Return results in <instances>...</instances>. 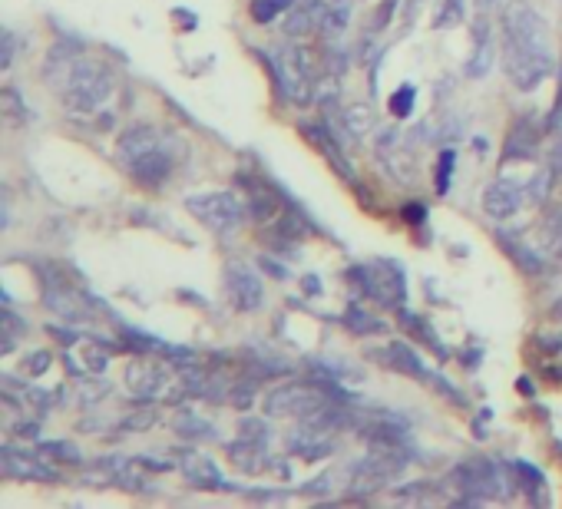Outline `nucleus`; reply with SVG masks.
<instances>
[{
    "instance_id": "obj_1",
    "label": "nucleus",
    "mask_w": 562,
    "mask_h": 509,
    "mask_svg": "<svg viewBox=\"0 0 562 509\" xmlns=\"http://www.w3.org/2000/svg\"><path fill=\"white\" fill-rule=\"evenodd\" d=\"M500 57L503 73L520 93L539 90L556 73L549 24L536 7L513 4L503 10L500 20Z\"/></svg>"
},
{
    "instance_id": "obj_2",
    "label": "nucleus",
    "mask_w": 562,
    "mask_h": 509,
    "mask_svg": "<svg viewBox=\"0 0 562 509\" xmlns=\"http://www.w3.org/2000/svg\"><path fill=\"white\" fill-rule=\"evenodd\" d=\"M116 162L133 176L136 186L153 189V192L166 186L172 179V172H176L172 143L149 123H136L123 129L120 143H116Z\"/></svg>"
},
{
    "instance_id": "obj_3",
    "label": "nucleus",
    "mask_w": 562,
    "mask_h": 509,
    "mask_svg": "<svg viewBox=\"0 0 562 509\" xmlns=\"http://www.w3.org/2000/svg\"><path fill=\"white\" fill-rule=\"evenodd\" d=\"M331 404H351V394L338 387L334 377H311V381H288L265 394L262 407L275 420H301Z\"/></svg>"
},
{
    "instance_id": "obj_4",
    "label": "nucleus",
    "mask_w": 562,
    "mask_h": 509,
    "mask_svg": "<svg viewBox=\"0 0 562 509\" xmlns=\"http://www.w3.org/2000/svg\"><path fill=\"white\" fill-rule=\"evenodd\" d=\"M113 77L110 70L103 67V63L96 60H86V57H77V63H73L70 77L63 80L60 86V96H63V106H67L70 116H93L100 113L106 100L113 96Z\"/></svg>"
},
{
    "instance_id": "obj_5",
    "label": "nucleus",
    "mask_w": 562,
    "mask_h": 509,
    "mask_svg": "<svg viewBox=\"0 0 562 509\" xmlns=\"http://www.w3.org/2000/svg\"><path fill=\"white\" fill-rule=\"evenodd\" d=\"M268 67H272L275 86L285 93L288 103L311 106L318 96L315 80V63H311V50L305 47H281L268 53Z\"/></svg>"
},
{
    "instance_id": "obj_6",
    "label": "nucleus",
    "mask_w": 562,
    "mask_h": 509,
    "mask_svg": "<svg viewBox=\"0 0 562 509\" xmlns=\"http://www.w3.org/2000/svg\"><path fill=\"white\" fill-rule=\"evenodd\" d=\"M348 281L364 298H371L384 308H404L407 301V275L391 258H377L371 265L348 268Z\"/></svg>"
},
{
    "instance_id": "obj_7",
    "label": "nucleus",
    "mask_w": 562,
    "mask_h": 509,
    "mask_svg": "<svg viewBox=\"0 0 562 509\" xmlns=\"http://www.w3.org/2000/svg\"><path fill=\"white\" fill-rule=\"evenodd\" d=\"M186 205V212L196 219L202 229H209L212 235H229L235 232L239 225L248 219V209L242 196H235V192H196V196H186L182 199Z\"/></svg>"
},
{
    "instance_id": "obj_8",
    "label": "nucleus",
    "mask_w": 562,
    "mask_h": 509,
    "mask_svg": "<svg viewBox=\"0 0 562 509\" xmlns=\"http://www.w3.org/2000/svg\"><path fill=\"white\" fill-rule=\"evenodd\" d=\"M546 129L539 123L536 110H523L520 116L510 123V133L503 139V162H529L539 156V146H543Z\"/></svg>"
},
{
    "instance_id": "obj_9",
    "label": "nucleus",
    "mask_w": 562,
    "mask_h": 509,
    "mask_svg": "<svg viewBox=\"0 0 562 509\" xmlns=\"http://www.w3.org/2000/svg\"><path fill=\"white\" fill-rule=\"evenodd\" d=\"M225 298L235 311L252 314L265 305V285L245 262H229L225 265Z\"/></svg>"
},
{
    "instance_id": "obj_10",
    "label": "nucleus",
    "mask_w": 562,
    "mask_h": 509,
    "mask_svg": "<svg viewBox=\"0 0 562 509\" xmlns=\"http://www.w3.org/2000/svg\"><path fill=\"white\" fill-rule=\"evenodd\" d=\"M523 202H526V186H520V182L510 176H496L490 186L483 189V212L496 222L513 219V215L523 209Z\"/></svg>"
},
{
    "instance_id": "obj_11",
    "label": "nucleus",
    "mask_w": 562,
    "mask_h": 509,
    "mask_svg": "<svg viewBox=\"0 0 562 509\" xmlns=\"http://www.w3.org/2000/svg\"><path fill=\"white\" fill-rule=\"evenodd\" d=\"M239 192H242V202H245V209L248 215H252L255 222H268L272 225L281 212H285V202H281L278 192L268 186L265 179H258V176H242L239 179Z\"/></svg>"
},
{
    "instance_id": "obj_12",
    "label": "nucleus",
    "mask_w": 562,
    "mask_h": 509,
    "mask_svg": "<svg viewBox=\"0 0 562 509\" xmlns=\"http://www.w3.org/2000/svg\"><path fill=\"white\" fill-rule=\"evenodd\" d=\"M496 57H500V37L493 34V24L486 17H480L473 24V40H470V57H467V77L483 80L493 70Z\"/></svg>"
},
{
    "instance_id": "obj_13",
    "label": "nucleus",
    "mask_w": 562,
    "mask_h": 509,
    "mask_svg": "<svg viewBox=\"0 0 562 509\" xmlns=\"http://www.w3.org/2000/svg\"><path fill=\"white\" fill-rule=\"evenodd\" d=\"M0 467H4V476H10V480H57V470L43 463V457L17 453L10 443L0 450Z\"/></svg>"
},
{
    "instance_id": "obj_14",
    "label": "nucleus",
    "mask_w": 562,
    "mask_h": 509,
    "mask_svg": "<svg viewBox=\"0 0 562 509\" xmlns=\"http://www.w3.org/2000/svg\"><path fill=\"white\" fill-rule=\"evenodd\" d=\"M374 361L384 364V367H391V371H397V374L414 377V381H420V384H424V377L430 371V367L424 364V357H420L404 341H394V344H387V348H377L374 351Z\"/></svg>"
},
{
    "instance_id": "obj_15",
    "label": "nucleus",
    "mask_w": 562,
    "mask_h": 509,
    "mask_svg": "<svg viewBox=\"0 0 562 509\" xmlns=\"http://www.w3.org/2000/svg\"><path fill=\"white\" fill-rule=\"evenodd\" d=\"M328 4L321 0H295V7L285 14V34L288 37H305L315 34V30H324L328 24Z\"/></svg>"
},
{
    "instance_id": "obj_16",
    "label": "nucleus",
    "mask_w": 562,
    "mask_h": 509,
    "mask_svg": "<svg viewBox=\"0 0 562 509\" xmlns=\"http://www.w3.org/2000/svg\"><path fill=\"white\" fill-rule=\"evenodd\" d=\"M182 476L196 486V490H225V476L215 467L212 457H202V453H186L179 463Z\"/></svg>"
},
{
    "instance_id": "obj_17",
    "label": "nucleus",
    "mask_w": 562,
    "mask_h": 509,
    "mask_svg": "<svg viewBox=\"0 0 562 509\" xmlns=\"http://www.w3.org/2000/svg\"><path fill=\"white\" fill-rule=\"evenodd\" d=\"M229 457H232V463H235V467H239L242 473H252V476L265 473L268 463H272V460H268L265 443L245 440V437H239V443H232V447H229Z\"/></svg>"
},
{
    "instance_id": "obj_18",
    "label": "nucleus",
    "mask_w": 562,
    "mask_h": 509,
    "mask_svg": "<svg viewBox=\"0 0 562 509\" xmlns=\"http://www.w3.org/2000/svg\"><path fill=\"white\" fill-rule=\"evenodd\" d=\"M500 245L506 248V252H510V258L523 268L526 275H543L546 258L539 255V248H536V245L523 242L520 235H500Z\"/></svg>"
},
{
    "instance_id": "obj_19",
    "label": "nucleus",
    "mask_w": 562,
    "mask_h": 509,
    "mask_svg": "<svg viewBox=\"0 0 562 509\" xmlns=\"http://www.w3.org/2000/svg\"><path fill=\"white\" fill-rule=\"evenodd\" d=\"M172 427H176L179 437H186V440H215V427L209 424L205 417H199L196 410H179L176 417H172Z\"/></svg>"
},
{
    "instance_id": "obj_20",
    "label": "nucleus",
    "mask_w": 562,
    "mask_h": 509,
    "mask_svg": "<svg viewBox=\"0 0 562 509\" xmlns=\"http://www.w3.org/2000/svg\"><path fill=\"white\" fill-rule=\"evenodd\" d=\"M344 133L351 136H367L374 129V110L367 103H351L348 110H341Z\"/></svg>"
},
{
    "instance_id": "obj_21",
    "label": "nucleus",
    "mask_w": 562,
    "mask_h": 509,
    "mask_svg": "<svg viewBox=\"0 0 562 509\" xmlns=\"http://www.w3.org/2000/svg\"><path fill=\"white\" fill-rule=\"evenodd\" d=\"M291 7H295V0H252L248 14H252L255 24H275V20L285 17Z\"/></svg>"
},
{
    "instance_id": "obj_22",
    "label": "nucleus",
    "mask_w": 562,
    "mask_h": 509,
    "mask_svg": "<svg viewBox=\"0 0 562 509\" xmlns=\"http://www.w3.org/2000/svg\"><path fill=\"white\" fill-rule=\"evenodd\" d=\"M414 106H417V86L414 83H401L391 93V100H387V110H391L394 119H410L414 116Z\"/></svg>"
},
{
    "instance_id": "obj_23",
    "label": "nucleus",
    "mask_w": 562,
    "mask_h": 509,
    "mask_svg": "<svg viewBox=\"0 0 562 509\" xmlns=\"http://www.w3.org/2000/svg\"><path fill=\"white\" fill-rule=\"evenodd\" d=\"M463 17H467V4H463V0H440L437 10H434V20H430V27H434V30L457 27V24H463Z\"/></svg>"
},
{
    "instance_id": "obj_24",
    "label": "nucleus",
    "mask_w": 562,
    "mask_h": 509,
    "mask_svg": "<svg viewBox=\"0 0 562 509\" xmlns=\"http://www.w3.org/2000/svg\"><path fill=\"white\" fill-rule=\"evenodd\" d=\"M453 176H457V149H443L437 156V172H434L437 196H447L453 186Z\"/></svg>"
},
{
    "instance_id": "obj_25",
    "label": "nucleus",
    "mask_w": 562,
    "mask_h": 509,
    "mask_svg": "<svg viewBox=\"0 0 562 509\" xmlns=\"http://www.w3.org/2000/svg\"><path fill=\"white\" fill-rule=\"evenodd\" d=\"M553 179H556V169L553 166H546V169H539L533 179H529V186H526V202L533 205V209H539L546 199H549V189H553Z\"/></svg>"
},
{
    "instance_id": "obj_26",
    "label": "nucleus",
    "mask_w": 562,
    "mask_h": 509,
    "mask_svg": "<svg viewBox=\"0 0 562 509\" xmlns=\"http://www.w3.org/2000/svg\"><path fill=\"white\" fill-rule=\"evenodd\" d=\"M401 318L407 321V328L414 331L420 341H427L430 348L437 351V357H447V354H450V351H447V348H443V344H440V338H437V334H434V328H430V324H427L424 318H417V314H410V311H401Z\"/></svg>"
},
{
    "instance_id": "obj_27",
    "label": "nucleus",
    "mask_w": 562,
    "mask_h": 509,
    "mask_svg": "<svg viewBox=\"0 0 562 509\" xmlns=\"http://www.w3.org/2000/svg\"><path fill=\"white\" fill-rule=\"evenodd\" d=\"M543 245L549 248V258H562V209L543 222Z\"/></svg>"
},
{
    "instance_id": "obj_28",
    "label": "nucleus",
    "mask_w": 562,
    "mask_h": 509,
    "mask_svg": "<svg viewBox=\"0 0 562 509\" xmlns=\"http://www.w3.org/2000/svg\"><path fill=\"white\" fill-rule=\"evenodd\" d=\"M510 470L516 473V486H520V490H526V493H533V490H543V473H539L533 463H523V460H516V463H510Z\"/></svg>"
},
{
    "instance_id": "obj_29",
    "label": "nucleus",
    "mask_w": 562,
    "mask_h": 509,
    "mask_svg": "<svg viewBox=\"0 0 562 509\" xmlns=\"http://www.w3.org/2000/svg\"><path fill=\"white\" fill-rule=\"evenodd\" d=\"M348 328H351L354 334H377V331H384L387 324L377 321V318H371V314H367L361 305H351V308H348Z\"/></svg>"
},
{
    "instance_id": "obj_30",
    "label": "nucleus",
    "mask_w": 562,
    "mask_h": 509,
    "mask_svg": "<svg viewBox=\"0 0 562 509\" xmlns=\"http://www.w3.org/2000/svg\"><path fill=\"white\" fill-rule=\"evenodd\" d=\"M149 404H153V400H149ZM149 404H143V407H139L136 414L123 417V424H120V427H123L126 433H143V430H149V427H153V424H156V410L149 407Z\"/></svg>"
},
{
    "instance_id": "obj_31",
    "label": "nucleus",
    "mask_w": 562,
    "mask_h": 509,
    "mask_svg": "<svg viewBox=\"0 0 562 509\" xmlns=\"http://www.w3.org/2000/svg\"><path fill=\"white\" fill-rule=\"evenodd\" d=\"M4 113H7V123H24V119H27V106L20 103L14 86H7V90H4Z\"/></svg>"
},
{
    "instance_id": "obj_32",
    "label": "nucleus",
    "mask_w": 562,
    "mask_h": 509,
    "mask_svg": "<svg viewBox=\"0 0 562 509\" xmlns=\"http://www.w3.org/2000/svg\"><path fill=\"white\" fill-rule=\"evenodd\" d=\"M239 437L265 443V440H268V427H265V420H242V424H239Z\"/></svg>"
},
{
    "instance_id": "obj_33",
    "label": "nucleus",
    "mask_w": 562,
    "mask_h": 509,
    "mask_svg": "<svg viewBox=\"0 0 562 509\" xmlns=\"http://www.w3.org/2000/svg\"><path fill=\"white\" fill-rule=\"evenodd\" d=\"M14 53H17V37L14 30H4V53H0V70L14 67Z\"/></svg>"
},
{
    "instance_id": "obj_34",
    "label": "nucleus",
    "mask_w": 562,
    "mask_h": 509,
    "mask_svg": "<svg viewBox=\"0 0 562 509\" xmlns=\"http://www.w3.org/2000/svg\"><path fill=\"white\" fill-rule=\"evenodd\" d=\"M404 222L407 225H420V222H424L427 219V205H420V202H410V205H404Z\"/></svg>"
},
{
    "instance_id": "obj_35",
    "label": "nucleus",
    "mask_w": 562,
    "mask_h": 509,
    "mask_svg": "<svg viewBox=\"0 0 562 509\" xmlns=\"http://www.w3.org/2000/svg\"><path fill=\"white\" fill-rule=\"evenodd\" d=\"M47 367H50V354L47 351H40V354L30 357V374H34V377H40L43 371H47Z\"/></svg>"
},
{
    "instance_id": "obj_36",
    "label": "nucleus",
    "mask_w": 562,
    "mask_h": 509,
    "mask_svg": "<svg viewBox=\"0 0 562 509\" xmlns=\"http://www.w3.org/2000/svg\"><path fill=\"white\" fill-rule=\"evenodd\" d=\"M394 7H397V0H384V4H381V10H377V30H381V27H387V20H391V14H394Z\"/></svg>"
},
{
    "instance_id": "obj_37",
    "label": "nucleus",
    "mask_w": 562,
    "mask_h": 509,
    "mask_svg": "<svg viewBox=\"0 0 562 509\" xmlns=\"http://www.w3.org/2000/svg\"><path fill=\"white\" fill-rule=\"evenodd\" d=\"M496 4H500V0H477V10H480V14H490Z\"/></svg>"
},
{
    "instance_id": "obj_38",
    "label": "nucleus",
    "mask_w": 562,
    "mask_h": 509,
    "mask_svg": "<svg viewBox=\"0 0 562 509\" xmlns=\"http://www.w3.org/2000/svg\"><path fill=\"white\" fill-rule=\"evenodd\" d=\"M328 480H331V476H321V480H315V483H328ZM315 490L324 493V486H305V493H315Z\"/></svg>"
},
{
    "instance_id": "obj_39",
    "label": "nucleus",
    "mask_w": 562,
    "mask_h": 509,
    "mask_svg": "<svg viewBox=\"0 0 562 509\" xmlns=\"http://www.w3.org/2000/svg\"><path fill=\"white\" fill-rule=\"evenodd\" d=\"M305 288L308 291H321V281L318 278H305Z\"/></svg>"
},
{
    "instance_id": "obj_40",
    "label": "nucleus",
    "mask_w": 562,
    "mask_h": 509,
    "mask_svg": "<svg viewBox=\"0 0 562 509\" xmlns=\"http://www.w3.org/2000/svg\"><path fill=\"white\" fill-rule=\"evenodd\" d=\"M553 311H556V318H562V298L556 301V308H553Z\"/></svg>"
},
{
    "instance_id": "obj_41",
    "label": "nucleus",
    "mask_w": 562,
    "mask_h": 509,
    "mask_svg": "<svg viewBox=\"0 0 562 509\" xmlns=\"http://www.w3.org/2000/svg\"><path fill=\"white\" fill-rule=\"evenodd\" d=\"M559 86H562V60H559ZM559 96H562V90H559Z\"/></svg>"
},
{
    "instance_id": "obj_42",
    "label": "nucleus",
    "mask_w": 562,
    "mask_h": 509,
    "mask_svg": "<svg viewBox=\"0 0 562 509\" xmlns=\"http://www.w3.org/2000/svg\"><path fill=\"white\" fill-rule=\"evenodd\" d=\"M334 4H344V0H334Z\"/></svg>"
}]
</instances>
